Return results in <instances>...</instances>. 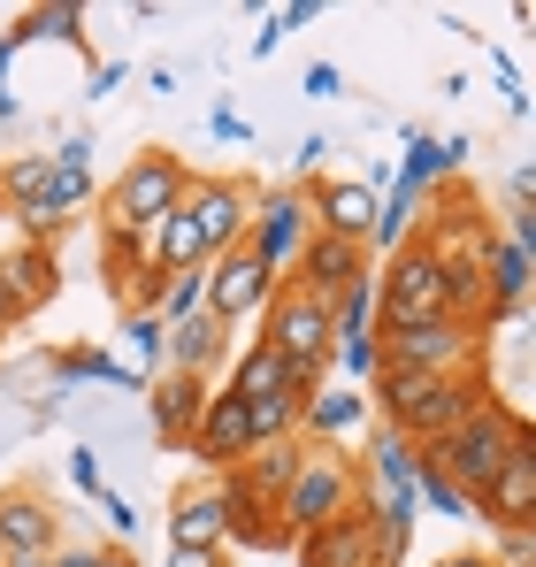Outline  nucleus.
I'll list each match as a JSON object with an SVG mask.
<instances>
[{
	"label": "nucleus",
	"mask_w": 536,
	"mask_h": 567,
	"mask_svg": "<svg viewBox=\"0 0 536 567\" xmlns=\"http://www.w3.org/2000/svg\"><path fill=\"white\" fill-rule=\"evenodd\" d=\"M368 399L383 406V430H399L414 453H430L437 437H445L452 422H467L491 391L475 377H422V369H383V377L368 383Z\"/></svg>",
	"instance_id": "nucleus-1"
},
{
	"label": "nucleus",
	"mask_w": 536,
	"mask_h": 567,
	"mask_svg": "<svg viewBox=\"0 0 536 567\" xmlns=\"http://www.w3.org/2000/svg\"><path fill=\"white\" fill-rule=\"evenodd\" d=\"M522 437H536L529 414H522V406H498V399H483L467 422H452L445 437L430 445V461H437V475H445L452 491L475 506V498L491 491V475L506 468V453H514Z\"/></svg>",
	"instance_id": "nucleus-2"
},
{
	"label": "nucleus",
	"mask_w": 536,
	"mask_h": 567,
	"mask_svg": "<svg viewBox=\"0 0 536 567\" xmlns=\"http://www.w3.org/2000/svg\"><path fill=\"white\" fill-rule=\"evenodd\" d=\"M375 277V322L383 330H414V322H437L445 315V269H437V254H430V238H406L383 269H368Z\"/></svg>",
	"instance_id": "nucleus-3"
},
{
	"label": "nucleus",
	"mask_w": 536,
	"mask_h": 567,
	"mask_svg": "<svg viewBox=\"0 0 536 567\" xmlns=\"http://www.w3.org/2000/svg\"><path fill=\"white\" fill-rule=\"evenodd\" d=\"M353 498H360V468H353V461L330 453V445H307V453H299V475H291V491L276 498V522H291L284 537H307V529L338 522Z\"/></svg>",
	"instance_id": "nucleus-4"
},
{
	"label": "nucleus",
	"mask_w": 536,
	"mask_h": 567,
	"mask_svg": "<svg viewBox=\"0 0 536 567\" xmlns=\"http://www.w3.org/2000/svg\"><path fill=\"white\" fill-rule=\"evenodd\" d=\"M184 192H192V169H184L177 154H138V162L107 185V230H123V238L154 230L162 215L184 207Z\"/></svg>",
	"instance_id": "nucleus-5"
},
{
	"label": "nucleus",
	"mask_w": 536,
	"mask_h": 567,
	"mask_svg": "<svg viewBox=\"0 0 536 567\" xmlns=\"http://www.w3.org/2000/svg\"><path fill=\"white\" fill-rule=\"evenodd\" d=\"M261 346H268V353H284V361H291V377L315 391L322 369H330V307L284 284V291L268 299V338H261Z\"/></svg>",
	"instance_id": "nucleus-6"
},
{
	"label": "nucleus",
	"mask_w": 536,
	"mask_h": 567,
	"mask_svg": "<svg viewBox=\"0 0 536 567\" xmlns=\"http://www.w3.org/2000/svg\"><path fill=\"white\" fill-rule=\"evenodd\" d=\"M475 322L437 315L414 330H383V369H422V377H475Z\"/></svg>",
	"instance_id": "nucleus-7"
},
{
	"label": "nucleus",
	"mask_w": 536,
	"mask_h": 567,
	"mask_svg": "<svg viewBox=\"0 0 536 567\" xmlns=\"http://www.w3.org/2000/svg\"><path fill=\"white\" fill-rule=\"evenodd\" d=\"M315 238V223H307V199L291 185H276L254 199V215H246V246H254V261H261L276 284H291V261H299V246Z\"/></svg>",
	"instance_id": "nucleus-8"
},
{
	"label": "nucleus",
	"mask_w": 536,
	"mask_h": 567,
	"mask_svg": "<svg viewBox=\"0 0 536 567\" xmlns=\"http://www.w3.org/2000/svg\"><path fill=\"white\" fill-rule=\"evenodd\" d=\"M276 291H284V284L254 261V246H230V254H215V261H207V307H199V315H207V322H223V330H238L246 315H261Z\"/></svg>",
	"instance_id": "nucleus-9"
},
{
	"label": "nucleus",
	"mask_w": 536,
	"mask_h": 567,
	"mask_svg": "<svg viewBox=\"0 0 536 567\" xmlns=\"http://www.w3.org/2000/svg\"><path fill=\"white\" fill-rule=\"evenodd\" d=\"M184 215H192V230H199V246H207V261H215V254L246 246V215H254V199L230 185V177H192Z\"/></svg>",
	"instance_id": "nucleus-10"
},
{
	"label": "nucleus",
	"mask_w": 536,
	"mask_h": 567,
	"mask_svg": "<svg viewBox=\"0 0 536 567\" xmlns=\"http://www.w3.org/2000/svg\"><path fill=\"white\" fill-rule=\"evenodd\" d=\"M246 453H254V422H246V399L223 383V391H207V406H199L192 461H207V468H238Z\"/></svg>",
	"instance_id": "nucleus-11"
},
{
	"label": "nucleus",
	"mask_w": 536,
	"mask_h": 567,
	"mask_svg": "<svg viewBox=\"0 0 536 567\" xmlns=\"http://www.w3.org/2000/svg\"><path fill=\"white\" fill-rule=\"evenodd\" d=\"M475 514L491 529H536V437H522L506 453V468L491 475V491L475 498Z\"/></svg>",
	"instance_id": "nucleus-12"
},
{
	"label": "nucleus",
	"mask_w": 536,
	"mask_h": 567,
	"mask_svg": "<svg viewBox=\"0 0 536 567\" xmlns=\"http://www.w3.org/2000/svg\"><path fill=\"white\" fill-rule=\"evenodd\" d=\"M169 545H184V553H223L230 545V483L169 498Z\"/></svg>",
	"instance_id": "nucleus-13"
},
{
	"label": "nucleus",
	"mask_w": 536,
	"mask_h": 567,
	"mask_svg": "<svg viewBox=\"0 0 536 567\" xmlns=\"http://www.w3.org/2000/svg\"><path fill=\"white\" fill-rule=\"evenodd\" d=\"M291 269H299L291 291H307V299H322V307H330L353 277H368V246H346V238H322V230H315V238L299 246V261H291Z\"/></svg>",
	"instance_id": "nucleus-14"
},
{
	"label": "nucleus",
	"mask_w": 536,
	"mask_h": 567,
	"mask_svg": "<svg viewBox=\"0 0 536 567\" xmlns=\"http://www.w3.org/2000/svg\"><path fill=\"white\" fill-rule=\"evenodd\" d=\"M54 553V506L39 491H8L0 498V560H47Z\"/></svg>",
	"instance_id": "nucleus-15"
},
{
	"label": "nucleus",
	"mask_w": 536,
	"mask_h": 567,
	"mask_svg": "<svg viewBox=\"0 0 536 567\" xmlns=\"http://www.w3.org/2000/svg\"><path fill=\"white\" fill-rule=\"evenodd\" d=\"M291 545H299V567H368V491L338 522H322V529H307Z\"/></svg>",
	"instance_id": "nucleus-16"
},
{
	"label": "nucleus",
	"mask_w": 536,
	"mask_h": 567,
	"mask_svg": "<svg viewBox=\"0 0 536 567\" xmlns=\"http://www.w3.org/2000/svg\"><path fill=\"white\" fill-rule=\"evenodd\" d=\"M146 406H154V437H162V445H192L199 406H207V383H199V377H177V369H162V377L146 383Z\"/></svg>",
	"instance_id": "nucleus-17"
},
{
	"label": "nucleus",
	"mask_w": 536,
	"mask_h": 567,
	"mask_svg": "<svg viewBox=\"0 0 536 567\" xmlns=\"http://www.w3.org/2000/svg\"><path fill=\"white\" fill-rule=\"evenodd\" d=\"M54 291H62V269H54V246H16V254H0V299H8L16 315L47 307Z\"/></svg>",
	"instance_id": "nucleus-18"
},
{
	"label": "nucleus",
	"mask_w": 536,
	"mask_h": 567,
	"mask_svg": "<svg viewBox=\"0 0 536 567\" xmlns=\"http://www.w3.org/2000/svg\"><path fill=\"white\" fill-rule=\"evenodd\" d=\"M307 207H315V230H322V238L368 246V223H375V192L368 185H315Z\"/></svg>",
	"instance_id": "nucleus-19"
},
{
	"label": "nucleus",
	"mask_w": 536,
	"mask_h": 567,
	"mask_svg": "<svg viewBox=\"0 0 536 567\" xmlns=\"http://www.w3.org/2000/svg\"><path fill=\"white\" fill-rule=\"evenodd\" d=\"M230 391H238L246 406H254V399H307V383L291 377V361H284V353H268L261 338L238 353V369H230Z\"/></svg>",
	"instance_id": "nucleus-20"
},
{
	"label": "nucleus",
	"mask_w": 536,
	"mask_h": 567,
	"mask_svg": "<svg viewBox=\"0 0 536 567\" xmlns=\"http://www.w3.org/2000/svg\"><path fill=\"white\" fill-rule=\"evenodd\" d=\"M299 422H307V437H353L360 422H368V399H360L353 383H315L307 391V406H299Z\"/></svg>",
	"instance_id": "nucleus-21"
},
{
	"label": "nucleus",
	"mask_w": 536,
	"mask_h": 567,
	"mask_svg": "<svg viewBox=\"0 0 536 567\" xmlns=\"http://www.w3.org/2000/svg\"><path fill=\"white\" fill-rule=\"evenodd\" d=\"M291 475H299V437H284V445H254L246 468H238V491H246V498H284Z\"/></svg>",
	"instance_id": "nucleus-22"
},
{
	"label": "nucleus",
	"mask_w": 536,
	"mask_h": 567,
	"mask_svg": "<svg viewBox=\"0 0 536 567\" xmlns=\"http://www.w3.org/2000/svg\"><path fill=\"white\" fill-rule=\"evenodd\" d=\"M445 169H460V154H452L445 138H430V131H406V162H399V177H391V185L414 192V199H430V185H437Z\"/></svg>",
	"instance_id": "nucleus-23"
},
{
	"label": "nucleus",
	"mask_w": 536,
	"mask_h": 567,
	"mask_svg": "<svg viewBox=\"0 0 536 567\" xmlns=\"http://www.w3.org/2000/svg\"><path fill=\"white\" fill-rule=\"evenodd\" d=\"M223 346H230V330H223V322H207V315H192V322H177V330H169L177 377H199V383H207V369L223 361Z\"/></svg>",
	"instance_id": "nucleus-24"
},
{
	"label": "nucleus",
	"mask_w": 536,
	"mask_h": 567,
	"mask_svg": "<svg viewBox=\"0 0 536 567\" xmlns=\"http://www.w3.org/2000/svg\"><path fill=\"white\" fill-rule=\"evenodd\" d=\"M414 461H422V453H414L399 430H383V422L368 430V483H375V491H414Z\"/></svg>",
	"instance_id": "nucleus-25"
},
{
	"label": "nucleus",
	"mask_w": 536,
	"mask_h": 567,
	"mask_svg": "<svg viewBox=\"0 0 536 567\" xmlns=\"http://www.w3.org/2000/svg\"><path fill=\"white\" fill-rule=\"evenodd\" d=\"M47 192H54V162L47 154H23V162L0 169V207H16V215H31Z\"/></svg>",
	"instance_id": "nucleus-26"
},
{
	"label": "nucleus",
	"mask_w": 536,
	"mask_h": 567,
	"mask_svg": "<svg viewBox=\"0 0 536 567\" xmlns=\"http://www.w3.org/2000/svg\"><path fill=\"white\" fill-rule=\"evenodd\" d=\"M414 207H422V199H414V192H383V199H375V223H368V246H375V254H383V261H391V254H399V246H406V238H414Z\"/></svg>",
	"instance_id": "nucleus-27"
},
{
	"label": "nucleus",
	"mask_w": 536,
	"mask_h": 567,
	"mask_svg": "<svg viewBox=\"0 0 536 567\" xmlns=\"http://www.w3.org/2000/svg\"><path fill=\"white\" fill-rule=\"evenodd\" d=\"M199 307H207V269H177V277H162V291H154V322H162V330L192 322Z\"/></svg>",
	"instance_id": "nucleus-28"
},
{
	"label": "nucleus",
	"mask_w": 536,
	"mask_h": 567,
	"mask_svg": "<svg viewBox=\"0 0 536 567\" xmlns=\"http://www.w3.org/2000/svg\"><path fill=\"white\" fill-rule=\"evenodd\" d=\"M23 39H62V47H85V8H78V0H62V8H31V16L8 31V47H23Z\"/></svg>",
	"instance_id": "nucleus-29"
},
{
	"label": "nucleus",
	"mask_w": 536,
	"mask_h": 567,
	"mask_svg": "<svg viewBox=\"0 0 536 567\" xmlns=\"http://www.w3.org/2000/svg\"><path fill=\"white\" fill-rule=\"evenodd\" d=\"M54 377H70V383H115V391H146V377H138V369H123L115 353H54Z\"/></svg>",
	"instance_id": "nucleus-30"
},
{
	"label": "nucleus",
	"mask_w": 536,
	"mask_h": 567,
	"mask_svg": "<svg viewBox=\"0 0 536 567\" xmlns=\"http://www.w3.org/2000/svg\"><path fill=\"white\" fill-rule=\"evenodd\" d=\"M123 338H131V353H138V377L154 383L162 361H169V330H162L154 315H123Z\"/></svg>",
	"instance_id": "nucleus-31"
},
{
	"label": "nucleus",
	"mask_w": 536,
	"mask_h": 567,
	"mask_svg": "<svg viewBox=\"0 0 536 567\" xmlns=\"http://www.w3.org/2000/svg\"><path fill=\"white\" fill-rule=\"evenodd\" d=\"M414 506H437V514H445V522H467V514H475V506H467V498H460V491H452L445 475H437V461H430V453H422V461H414Z\"/></svg>",
	"instance_id": "nucleus-32"
},
{
	"label": "nucleus",
	"mask_w": 536,
	"mask_h": 567,
	"mask_svg": "<svg viewBox=\"0 0 536 567\" xmlns=\"http://www.w3.org/2000/svg\"><path fill=\"white\" fill-rule=\"evenodd\" d=\"M315 16H322L315 0H291V8H276V16H268V31H254V54H276V47H284L299 23H315Z\"/></svg>",
	"instance_id": "nucleus-33"
},
{
	"label": "nucleus",
	"mask_w": 536,
	"mask_h": 567,
	"mask_svg": "<svg viewBox=\"0 0 536 567\" xmlns=\"http://www.w3.org/2000/svg\"><path fill=\"white\" fill-rule=\"evenodd\" d=\"M70 483H78V491H92V498L107 491V475H100V453H92V445H78V453H70Z\"/></svg>",
	"instance_id": "nucleus-34"
},
{
	"label": "nucleus",
	"mask_w": 536,
	"mask_h": 567,
	"mask_svg": "<svg viewBox=\"0 0 536 567\" xmlns=\"http://www.w3.org/2000/svg\"><path fill=\"white\" fill-rule=\"evenodd\" d=\"M100 514H107V529H115V537H131V529H138V506H131L123 491H100Z\"/></svg>",
	"instance_id": "nucleus-35"
},
{
	"label": "nucleus",
	"mask_w": 536,
	"mask_h": 567,
	"mask_svg": "<svg viewBox=\"0 0 536 567\" xmlns=\"http://www.w3.org/2000/svg\"><path fill=\"white\" fill-rule=\"evenodd\" d=\"M47 567H131V553H47Z\"/></svg>",
	"instance_id": "nucleus-36"
},
{
	"label": "nucleus",
	"mask_w": 536,
	"mask_h": 567,
	"mask_svg": "<svg viewBox=\"0 0 536 567\" xmlns=\"http://www.w3.org/2000/svg\"><path fill=\"white\" fill-rule=\"evenodd\" d=\"M47 162H54V169H85V162H92V138H85V131H70V138L47 154Z\"/></svg>",
	"instance_id": "nucleus-37"
},
{
	"label": "nucleus",
	"mask_w": 536,
	"mask_h": 567,
	"mask_svg": "<svg viewBox=\"0 0 536 567\" xmlns=\"http://www.w3.org/2000/svg\"><path fill=\"white\" fill-rule=\"evenodd\" d=\"M299 85H307V100H338V85H346V78H338V62H315Z\"/></svg>",
	"instance_id": "nucleus-38"
},
{
	"label": "nucleus",
	"mask_w": 536,
	"mask_h": 567,
	"mask_svg": "<svg viewBox=\"0 0 536 567\" xmlns=\"http://www.w3.org/2000/svg\"><path fill=\"white\" fill-rule=\"evenodd\" d=\"M131 70L123 62H92V100H115V85H123Z\"/></svg>",
	"instance_id": "nucleus-39"
},
{
	"label": "nucleus",
	"mask_w": 536,
	"mask_h": 567,
	"mask_svg": "<svg viewBox=\"0 0 536 567\" xmlns=\"http://www.w3.org/2000/svg\"><path fill=\"white\" fill-rule=\"evenodd\" d=\"M207 131H215V138H238V146H246V123H238V107H215V115H207Z\"/></svg>",
	"instance_id": "nucleus-40"
},
{
	"label": "nucleus",
	"mask_w": 536,
	"mask_h": 567,
	"mask_svg": "<svg viewBox=\"0 0 536 567\" xmlns=\"http://www.w3.org/2000/svg\"><path fill=\"white\" fill-rule=\"evenodd\" d=\"M162 567H223V553H184V545H169V560Z\"/></svg>",
	"instance_id": "nucleus-41"
},
{
	"label": "nucleus",
	"mask_w": 536,
	"mask_h": 567,
	"mask_svg": "<svg viewBox=\"0 0 536 567\" xmlns=\"http://www.w3.org/2000/svg\"><path fill=\"white\" fill-rule=\"evenodd\" d=\"M322 154H330V138L315 131V138H299V169H322Z\"/></svg>",
	"instance_id": "nucleus-42"
},
{
	"label": "nucleus",
	"mask_w": 536,
	"mask_h": 567,
	"mask_svg": "<svg viewBox=\"0 0 536 567\" xmlns=\"http://www.w3.org/2000/svg\"><path fill=\"white\" fill-rule=\"evenodd\" d=\"M437 567H491L483 553H452V560H437Z\"/></svg>",
	"instance_id": "nucleus-43"
},
{
	"label": "nucleus",
	"mask_w": 536,
	"mask_h": 567,
	"mask_svg": "<svg viewBox=\"0 0 536 567\" xmlns=\"http://www.w3.org/2000/svg\"><path fill=\"white\" fill-rule=\"evenodd\" d=\"M8 115H16V93H8V85H0V123H8Z\"/></svg>",
	"instance_id": "nucleus-44"
},
{
	"label": "nucleus",
	"mask_w": 536,
	"mask_h": 567,
	"mask_svg": "<svg viewBox=\"0 0 536 567\" xmlns=\"http://www.w3.org/2000/svg\"><path fill=\"white\" fill-rule=\"evenodd\" d=\"M8 54H16V47H8V39H0V85H8Z\"/></svg>",
	"instance_id": "nucleus-45"
},
{
	"label": "nucleus",
	"mask_w": 536,
	"mask_h": 567,
	"mask_svg": "<svg viewBox=\"0 0 536 567\" xmlns=\"http://www.w3.org/2000/svg\"><path fill=\"white\" fill-rule=\"evenodd\" d=\"M8 322H16V307H8V299H0V330H8Z\"/></svg>",
	"instance_id": "nucleus-46"
},
{
	"label": "nucleus",
	"mask_w": 536,
	"mask_h": 567,
	"mask_svg": "<svg viewBox=\"0 0 536 567\" xmlns=\"http://www.w3.org/2000/svg\"><path fill=\"white\" fill-rule=\"evenodd\" d=\"M16 567H47V560H16Z\"/></svg>",
	"instance_id": "nucleus-47"
}]
</instances>
